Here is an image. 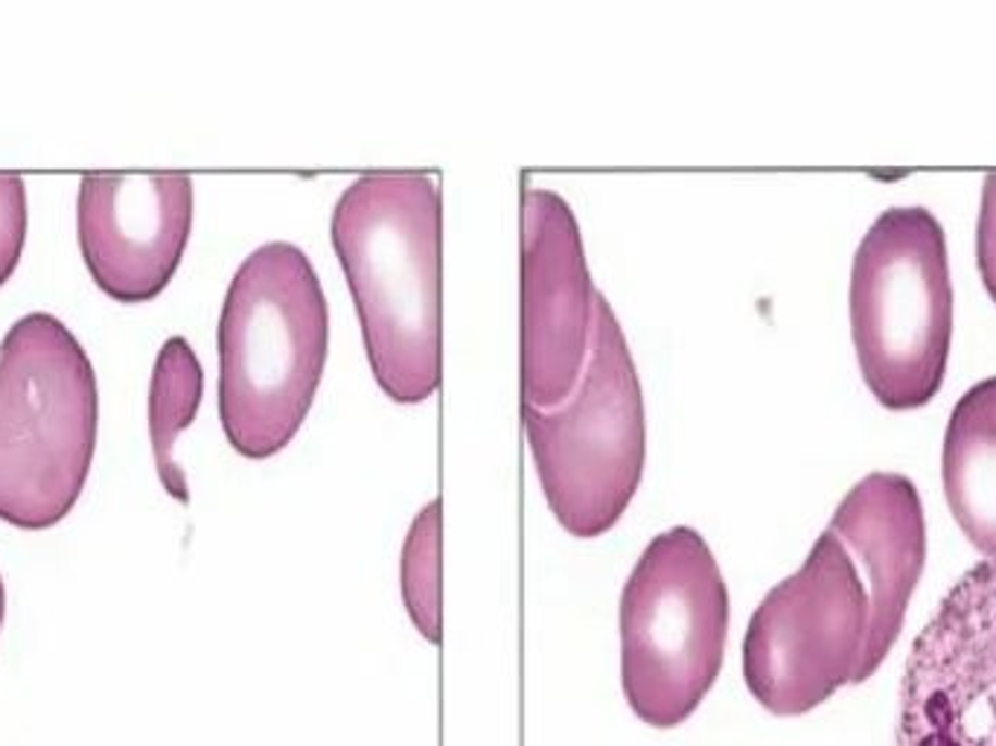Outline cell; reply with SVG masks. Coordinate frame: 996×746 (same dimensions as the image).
<instances>
[{"label":"cell","instance_id":"16","mask_svg":"<svg viewBox=\"0 0 996 746\" xmlns=\"http://www.w3.org/2000/svg\"><path fill=\"white\" fill-rule=\"evenodd\" d=\"M3 612H7V592H3V577H0V627H3Z\"/></svg>","mask_w":996,"mask_h":746},{"label":"cell","instance_id":"13","mask_svg":"<svg viewBox=\"0 0 996 746\" xmlns=\"http://www.w3.org/2000/svg\"><path fill=\"white\" fill-rule=\"evenodd\" d=\"M402 598L418 630L440 645V499L420 510L402 546Z\"/></svg>","mask_w":996,"mask_h":746},{"label":"cell","instance_id":"6","mask_svg":"<svg viewBox=\"0 0 996 746\" xmlns=\"http://www.w3.org/2000/svg\"><path fill=\"white\" fill-rule=\"evenodd\" d=\"M729 636V589L714 551L688 525L650 539L621 595V683L630 709L673 729L717 683Z\"/></svg>","mask_w":996,"mask_h":746},{"label":"cell","instance_id":"2","mask_svg":"<svg viewBox=\"0 0 996 746\" xmlns=\"http://www.w3.org/2000/svg\"><path fill=\"white\" fill-rule=\"evenodd\" d=\"M440 187L426 173H364L333 208L376 383L397 402L440 385Z\"/></svg>","mask_w":996,"mask_h":746},{"label":"cell","instance_id":"9","mask_svg":"<svg viewBox=\"0 0 996 746\" xmlns=\"http://www.w3.org/2000/svg\"><path fill=\"white\" fill-rule=\"evenodd\" d=\"M592 286L574 210L545 187L522 196V394L531 406H560L589 353Z\"/></svg>","mask_w":996,"mask_h":746},{"label":"cell","instance_id":"15","mask_svg":"<svg viewBox=\"0 0 996 746\" xmlns=\"http://www.w3.org/2000/svg\"><path fill=\"white\" fill-rule=\"evenodd\" d=\"M976 263L987 295L996 303V173L987 175L985 187H982V208H979L976 222Z\"/></svg>","mask_w":996,"mask_h":746},{"label":"cell","instance_id":"11","mask_svg":"<svg viewBox=\"0 0 996 746\" xmlns=\"http://www.w3.org/2000/svg\"><path fill=\"white\" fill-rule=\"evenodd\" d=\"M944 493L970 546L996 557V376L961 394L944 435Z\"/></svg>","mask_w":996,"mask_h":746},{"label":"cell","instance_id":"1","mask_svg":"<svg viewBox=\"0 0 996 746\" xmlns=\"http://www.w3.org/2000/svg\"><path fill=\"white\" fill-rule=\"evenodd\" d=\"M926 560L916 484L871 473L839 501L798 572L767 592L743 638V676L763 709L807 714L866 683L895 647Z\"/></svg>","mask_w":996,"mask_h":746},{"label":"cell","instance_id":"14","mask_svg":"<svg viewBox=\"0 0 996 746\" xmlns=\"http://www.w3.org/2000/svg\"><path fill=\"white\" fill-rule=\"evenodd\" d=\"M27 237V184L15 173H0V286L10 281Z\"/></svg>","mask_w":996,"mask_h":746},{"label":"cell","instance_id":"3","mask_svg":"<svg viewBox=\"0 0 996 746\" xmlns=\"http://www.w3.org/2000/svg\"><path fill=\"white\" fill-rule=\"evenodd\" d=\"M329 345L318 272L298 246L274 239L236 269L219 319V414L248 458L289 444L315 400Z\"/></svg>","mask_w":996,"mask_h":746},{"label":"cell","instance_id":"10","mask_svg":"<svg viewBox=\"0 0 996 746\" xmlns=\"http://www.w3.org/2000/svg\"><path fill=\"white\" fill-rule=\"evenodd\" d=\"M76 222L94 281L117 301H149L182 263L192 225V178L187 173L82 175Z\"/></svg>","mask_w":996,"mask_h":746},{"label":"cell","instance_id":"7","mask_svg":"<svg viewBox=\"0 0 996 746\" xmlns=\"http://www.w3.org/2000/svg\"><path fill=\"white\" fill-rule=\"evenodd\" d=\"M851 330L860 371L886 409L938 394L953 338V283L942 222L921 204L883 210L851 269Z\"/></svg>","mask_w":996,"mask_h":746},{"label":"cell","instance_id":"4","mask_svg":"<svg viewBox=\"0 0 996 746\" xmlns=\"http://www.w3.org/2000/svg\"><path fill=\"white\" fill-rule=\"evenodd\" d=\"M97 444V373L79 338L29 312L0 341V519L50 529L76 505Z\"/></svg>","mask_w":996,"mask_h":746},{"label":"cell","instance_id":"12","mask_svg":"<svg viewBox=\"0 0 996 746\" xmlns=\"http://www.w3.org/2000/svg\"><path fill=\"white\" fill-rule=\"evenodd\" d=\"M201 388L204 373L190 341L184 336L166 338L154 359L149 385V435L158 475L178 501H190V490L182 464L175 461V444L199 411Z\"/></svg>","mask_w":996,"mask_h":746},{"label":"cell","instance_id":"5","mask_svg":"<svg viewBox=\"0 0 996 746\" xmlns=\"http://www.w3.org/2000/svg\"><path fill=\"white\" fill-rule=\"evenodd\" d=\"M545 499L574 537H600L638 490L644 400L633 353L612 303L595 295L589 353L560 406L522 402Z\"/></svg>","mask_w":996,"mask_h":746},{"label":"cell","instance_id":"8","mask_svg":"<svg viewBox=\"0 0 996 746\" xmlns=\"http://www.w3.org/2000/svg\"><path fill=\"white\" fill-rule=\"evenodd\" d=\"M895 746H996V557L973 565L918 633Z\"/></svg>","mask_w":996,"mask_h":746}]
</instances>
